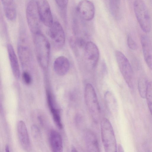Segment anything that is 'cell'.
<instances>
[{"label":"cell","instance_id":"obj_1","mask_svg":"<svg viewBox=\"0 0 152 152\" xmlns=\"http://www.w3.org/2000/svg\"><path fill=\"white\" fill-rule=\"evenodd\" d=\"M34 35V43L37 61L42 68L47 69L49 62L50 44L47 38L40 31Z\"/></svg>","mask_w":152,"mask_h":152},{"label":"cell","instance_id":"obj_2","mask_svg":"<svg viewBox=\"0 0 152 152\" xmlns=\"http://www.w3.org/2000/svg\"><path fill=\"white\" fill-rule=\"evenodd\" d=\"M101 130L102 141L105 151H117V143L114 132L110 121L106 118H103L101 121Z\"/></svg>","mask_w":152,"mask_h":152},{"label":"cell","instance_id":"obj_3","mask_svg":"<svg viewBox=\"0 0 152 152\" xmlns=\"http://www.w3.org/2000/svg\"><path fill=\"white\" fill-rule=\"evenodd\" d=\"M85 101L92 118L95 122L99 119L100 108L95 90L90 83L86 84L84 90Z\"/></svg>","mask_w":152,"mask_h":152},{"label":"cell","instance_id":"obj_4","mask_svg":"<svg viewBox=\"0 0 152 152\" xmlns=\"http://www.w3.org/2000/svg\"><path fill=\"white\" fill-rule=\"evenodd\" d=\"M133 9L141 29L145 33L149 32L151 27V18L148 8L143 0H134Z\"/></svg>","mask_w":152,"mask_h":152},{"label":"cell","instance_id":"obj_5","mask_svg":"<svg viewBox=\"0 0 152 152\" xmlns=\"http://www.w3.org/2000/svg\"><path fill=\"white\" fill-rule=\"evenodd\" d=\"M115 56L120 71L126 84L130 88L134 86V72L127 58L121 51L116 50Z\"/></svg>","mask_w":152,"mask_h":152},{"label":"cell","instance_id":"obj_6","mask_svg":"<svg viewBox=\"0 0 152 152\" xmlns=\"http://www.w3.org/2000/svg\"><path fill=\"white\" fill-rule=\"evenodd\" d=\"M26 18L29 28L34 34L40 31L41 20L36 1L31 0L28 3L26 10Z\"/></svg>","mask_w":152,"mask_h":152},{"label":"cell","instance_id":"obj_7","mask_svg":"<svg viewBox=\"0 0 152 152\" xmlns=\"http://www.w3.org/2000/svg\"><path fill=\"white\" fill-rule=\"evenodd\" d=\"M49 28V35L54 46L57 49L62 48L65 44V36L61 24L56 21Z\"/></svg>","mask_w":152,"mask_h":152},{"label":"cell","instance_id":"obj_8","mask_svg":"<svg viewBox=\"0 0 152 152\" xmlns=\"http://www.w3.org/2000/svg\"><path fill=\"white\" fill-rule=\"evenodd\" d=\"M37 9L41 21L50 27L53 23V18L47 0H36Z\"/></svg>","mask_w":152,"mask_h":152},{"label":"cell","instance_id":"obj_9","mask_svg":"<svg viewBox=\"0 0 152 152\" xmlns=\"http://www.w3.org/2000/svg\"><path fill=\"white\" fill-rule=\"evenodd\" d=\"M84 57L87 65L94 69L96 66L99 58V52L96 45L91 41L86 42L85 47Z\"/></svg>","mask_w":152,"mask_h":152},{"label":"cell","instance_id":"obj_10","mask_svg":"<svg viewBox=\"0 0 152 152\" xmlns=\"http://www.w3.org/2000/svg\"><path fill=\"white\" fill-rule=\"evenodd\" d=\"M76 10L81 18L86 21L92 20L95 15V8L93 3L89 0H82L78 3Z\"/></svg>","mask_w":152,"mask_h":152},{"label":"cell","instance_id":"obj_11","mask_svg":"<svg viewBox=\"0 0 152 152\" xmlns=\"http://www.w3.org/2000/svg\"><path fill=\"white\" fill-rule=\"evenodd\" d=\"M18 136L22 147L26 150H28L31 147V143L28 130L24 122L19 121L17 124Z\"/></svg>","mask_w":152,"mask_h":152},{"label":"cell","instance_id":"obj_12","mask_svg":"<svg viewBox=\"0 0 152 152\" xmlns=\"http://www.w3.org/2000/svg\"><path fill=\"white\" fill-rule=\"evenodd\" d=\"M140 42L145 61L148 66L152 70V44L149 38L146 35L140 37Z\"/></svg>","mask_w":152,"mask_h":152},{"label":"cell","instance_id":"obj_13","mask_svg":"<svg viewBox=\"0 0 152 152\" xmlns=\"http://www.w3.org/2000/svg\"><path fill=\"white\" fill-rule=\"evenodd\" d=\"M46 94L48 105L54 121L58 127L60 129H61L63 128V125L60 114L56 107L51 92L48 88L46 90Z\"/></svg>","mask_w":152,"mask_h":152},{"label":"cell","instance_id":"obj_14","mask_svg":"<svg viewBox=\"0 0 152 152\" xmlns=\"http://www.w3.org/2000/svg\"><path fill=\"white\" fill-rule=\"evenodd\" d=\"M54 69L58 76H62L66 74L70 68V63L66 57L61 56L57 58L53 64Z\"/></svg>","mask_w":152,"mask_h":152},{"label":"cell","instance_id":"obj_15","mask_svg":"<svg viewBox=\"0 0 152 152\" xmlns=\"http://www.w3.org/2000/svg\"><path fill=\"white\" fill-rule=\"evenodd\" d=\"M49 141L53 151L60 152L63 151L62 140L61 135L56 130L51 129L49 133Z\"/></svg>","mask_w":152,"mask_h":152},{"label":"cell","instance_id":"obj_16","mask_svg":"<svg viewBox=\"0 0 152 152\" xmlns=\"http://www.w3.org/2000/svg\"><path fill=\"white\" fill-rule=\"evenodd\" d=\"M7 50L12 73L15 77L18 79L20 75L19 65L14 48L11 44L8 45Z\"/></svg>","mask_w":152,"mask_h":152},{"label":"cell","instance_id":"obj_17","mask_svg":"<svg viewBox=\"0 0 152 152\" xmlns=\"http://www.w3.org/2000/svg\"><path fill=\"white\" fill-rule=\"evenodd\" d=\"M7 18L13 21L16 18V12L14 0H1Z\"/></svg>","mask_w":152,"mask_h":152},{"label":"cell","instance_id":"obj_18","mask_svg":"<svg viewBox=\"0 0 152 152\" xmlns=\"http://www.w3.org/2000/svg\"><path fill=\"white\" fill-rule=\"evenodd\" d=\"M85 139L87 149L89 152L99 151L98 140L95 135L90 131L86 132Z\"/></svg>","mask_w":152,"mask_h":152},{"label":"cell","instance_id":"obj_19","mask_svg":"<svg viewBox=\"0 0 152 152\" xmlns=\"http://www.w3.org/2000/svg\"><path fill=\"white\" fill-rule=\"evenodd\" d=\"M18 53L20 61L23 65L26 66L29 63L30 53L27 46L20 44L18 47Z\"/></svg>","mask_w":152,"mask_h":152},{"label":"cell","instance_id":"obj_20","mask_svg":"<svg viewBox=\"0 0 152 152\" xmlns=\"http://www.w3.org/2000/svg\"><path fill=\"white\" fill-rule=\"evenodd\" d=\"M145 98L149 110L152 115V81L148 82Z\"/></svg>","mask_w":152,"mask_h":152},{"label":"cell","instance_id":"obj_21","mask_svg":"<svg viewBox=\"0 0 152 152\" xmlns=\"http://www.w3.org/2000/svg\"><path fill=\"white\" fill-rule=\"evenodd\" d=\"M148 81L145 78H140L138 81V88L141 97L145 98L146 93Z\"/></svg>","mask_w":152,"mask_h":152},{"label":"cell","instance_id":"obj_22","mask_svg":"<svg viewBox=\"0 0 152 152\" xmlns=\"http://www.w3.org/2000/svg\"><path fill=\"white\" fill-rule=\"evenodd\" d=\"M105 102L110 108L113 111L114 110V107L115 104V101L113 95L110 92H106L105 94Z\"/></svg>","mask_w":152,"mask_h":152},{"label":"cell","instance_id":"obj_23","mask_svg":"<svg viewBox=\"0 0 152 152\" xmlns=\"http://www.w3.org/2000/svg\"><path fill=\"white\" fill-rule=\"evenodd\" d=\"M127 45L129 48L132 50H136L137 49V45L132 36L129 35L127 39Z\"/></svg>","mask_w":152,"mask_h":152},{"label":"cell","instance_id":"obj_24","mask_svg":"<svg viewBox=\"0 0 152 152\" xmlns=\"http://www.w3.org/2000/svg\"><path fill=\"white\" fill-rule=\"evenodd\" d=\"M31 133L33 137L36 139H39L41 137L40 131L36 125H33L31 128Z\"/></svg>","mask_w":152,"mask_h":152},{"label":"cell","instance_id":"obj_25","mask_svg":"<svg viewBox=\"0 0 152 152\" xmlns=\"http://www.w3.org/2000/svg\"><path fill=\"white\" fill-rule=\"evenodd\" d=\"M22 78L25 83L27 85L30 84L32 81L30 75L26 71L23 72L22 74Z\"/></svg>","mask_w":152,"mask_h":152},{"label":"cell","instance_id":"obj_26","mask_svg":"<svg viewBox=\"0 0 152 152\" xmlns=\"http://www.w3.org/2000/svg\"><path fill=\"white\" fill-rule=\"evenodd\" d=\"M58 6L61 9L66 8L67 6L69 0H55Z\"/></svg>","mask_w":152,"mask_h":152},{"label":"cell","instance_id":"obj_27","mask_svg":"<svg viewBox=\"0 0 152 152\" xmlns=\"http://www.w3.org/2000/svg\"><path fill=\"white\" fill-rule=\"evenodd\" d=\"M76 42L77 45L80 48L84 47L85 48L86 43L85 41L81 38L77 39Z\"/></svg>","mask_w":152,"mask_h":152},{"label":"cell","instance_id":"obj_28","mask_svg":"<svg viewBox=\"0 0 152 152\" xmlns=\"http://www.w3.org/2000/svg\"><path fill=\"white\" fill-rule=\"evenodd\" d=\"M5 150L6 152H9V148L7 146L6 147Z\"/></svg>","mask_w":152,"mask_h":152}]
</instances>
